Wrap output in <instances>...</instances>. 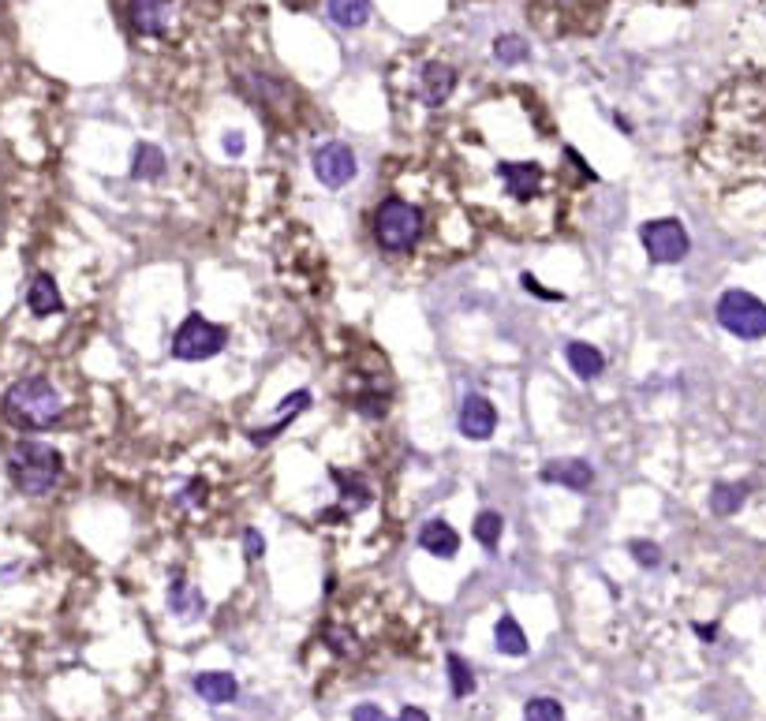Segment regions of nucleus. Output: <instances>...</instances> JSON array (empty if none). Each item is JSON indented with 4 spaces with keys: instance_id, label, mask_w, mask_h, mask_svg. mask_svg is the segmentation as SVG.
Masks as SVG:
<instances>
[{
    "instance_id": "obj_1",
    "label": "nucleus",
    "mask_w": 766,
    "mask_h": 721,
    "mask_svg": "<svg viewBox=\"0 0 766 721\" xmlns=\"http://www.w3.org/2000/svg\"><path fill=\"white\" fill-rule=\"evenodd\" d=\"M0 415L4 423L15 426V430H27V434H38V430H53L64 415V396L57 393V385L49 378H19V382L8 385V393L0 400Z\"/></svg>"
},
{
    "instance_id": "obj_2",
    "label": "nucleus",
    "mask_w": 766,
    "mask_h": 721,
    "mask_svg": "<svg viewBox=\"0 0 766 721\" xmlns=\"http://www.w3.org/2000/svg\"><path fill=\"white\" fill-rule=\"evenodd\" d=\"M4 464H8L12 486L27 497H45L49 490H57L60 475H64V456L38 438L15 441L4 456Z\"/></svg>"
},
{
    "instance_id": "obj_3",
    "label": "nucleus",
    "mask_w": 766,
    "mask_h": 721,
    "mask_svg": "<svg viewBox=\"0 0 766 721\" xmlns=\"http://www.w3.org/2000/svg\"><path fill=\"white\" fill-rule=\"evenodd\" d=\"M374 243L389 251V255H404V251H412L415 243L423 240V210L412 206V202H404V198L389 195L378 202V210H374Z\"/></svg>"
},
{
    "instance_id": "obj_4",
    "label": "nucleus",
    "mask_w": 766,
    "mask_h": 721,
    "mask_svg": "<svg viewBox=\"0 0 766 721\" xmlns=\"http://www.w3.org/2000/svg\"><path fill=\"white\" fill-rule=\"evenodd\" d=\"M714 318L725 333L737 340H763L766 337V303L744 288H725L714 303Z\"/></svg>"
},
{
    "instance_id": "obj_5",
    "label": "nucleus",
    "mask_w": 766,
    "mask_h": 721,
    "mask_svg": "<svg viewBox=\"0 0 766 721\" xmlns=\"http://www.w3.org/2000/svg\"><path fill=\"white\" fill-rule=\"evenodd\" d=\"M228 344V329L202 318V314H187L180 329L172 333V355L180 363H202V359H213L217 352H225Z\"/></svg>"
},
{
    "instance_id": "obj_6",
    "label": "nucleus",
    "mask_w": 766,
    "mask_h": 721,
    "mask_svg": "<svg viewBox=\"0 0 766 721\" xmlns=\"http://www.w3.org/2000/svg\"><path fill=\"white\" fill-rule=\"evenodd\" d=\"M639 240H643V251L651 258L654 266H677L688 258L692 251V240H688V228L677 221V217H658V221H647L639 228Z\"/></svg>"
},
{
    "instance_id": "obj_7",
    "label": "nucleus",
    "mask_w": 766,
    "mask_h": 721,
    "mask_svg": "<svg viewBox=\"0 0 766 721\" xmlns=\"http://www.w3.org/2000/svg\"><path fill=\"white\" fill-rule=\"evenodd\" d=\"M355 154L348 142H326V146H318V154H314V176L329 187V191H341L355 180Z\"/></svg>"
},
{
    "instance_id": "obj_8",
    "label": "nucleus",
    "mask_w": 766,
    "mask_h": 721,
    "mask_svg": "<svg viewBox=\"0 0 766 721\" xmlns=\"http://www.w3.org/2000/svg\"><path fill=\"white\" fill-rule=\"evenodd\" d=\"M456 426H460V434L471 441H486L494 438L497 430V408L479 393H468L460 400V415H456Z\"/></svg>"
},
{
    "instance_id": "obj_9",
    "label": "nucleus",
    "mask_w": 766,
    "mask_h": 721,
    "mask_svg": "<svg viewBox=\"0 0 766 721\" xmlns=\"http://www.w3.org/2000/svg\"><path fill=\"white\" fill-rule=\"evenodd\" d=\"M497 172H501V180L509 184V191L520 198V202H531V198L546 187V172H542L535 161H501Z\"/></svg>"
},
{
    "instance_id": "obj_10",
    "label": "nucleus",
    "mask_w": 766,
    "mask_h": 721,
    "mask_svg": "<svg viewBox=\"0 0 766 721\" xmlns=\"http://www.w3.org/2000/svg\"><path fill=\"white\" fill-rule=\"evenodd\" d=\"M542 482H554V486H565V490H591V482H595V467L587 464V460H550V464H542L539 471Z\"/></svg>"
},
{
    "instance_id": "obj_11",
    "label": "nucleus",
    "mask_w": 766,
    "mask_h": 721,
    "mask_svg": "<svg viewBox=\"0 0 766 721\" xmlns=\"http://www.w3.org/2000/svg\"><path fill=\"white\" fill-rule=\"evenodd\" d=\"M453 90H456V71L449 68V64H441V60H430L423 68V79H419V98H423V105L438 109V105L449 101Z\"/></svg>"
},
{
    "instance_id": "obj_12",
    "label": "nucleus",
    "mask_w": 766,
    "mask_h": 721,
    "mask_svg": "<svg viewBox=\"0 0 766 721\" xmlns=\"http://www.w3.org/2000/svg\"><path fill=\"white\" fill-rule=\"evenodd\" d=\"M191 688H195V695H199L202 703L228 707V703H236V695H240V680L232 677V673H199V677L191 680Z\"/></svg>"
},
{
    "instance_id": "obj_13",
    "label": "nucleus",
    "mask_w": 766,
    "mask_h": 721,
    "mask_svg": "<svg viewBox=\"0 0 766 721\" xmlns=\"http://www.w3.org/2000/svg\"><path fill=\"white\" fill-rule=\"evenodd\" d=\"M419 546H423L426 553L441 557V561H449V557L460 553V535H456V527L445 524V520H426V524L419 527Z\"/></svg>"
},
{
    "instance_id": "obj_14",
    "label": "nucleus",
    "mask_w": 766,
    "mask_h": 721,
    "mask_svg": "<svg viewBox=\"0 0 766 721\" xmlns=\"http://www.w3.org/2000/svg\"><path fill=\"white\" fill-rule=\"evenodd\" d=\"M311 400H314L311 389H296V393H288V396L281 400V419H273V423L266 426V430H251L247 438L255 441V445H266L270 438H277V434H284V430H288V423L296 419L299 411L311 408Z\"/></svg>"
},
{
    "instance_id": "obj_15",
    "label": "nucleus",
    "mask_w": 766,
    "mask_h": 721,
    "mask_svg": "<svg viewBox=\"0 0 766 721\" xmlns=\"http://www.w3.org/2000/svg\"><path fill=\"white\" fill-rule=\"evenodd\" d=\"M565 359H568V370H572L576 378H583V382H591V378H598V374L606 370V355L598 352L595 344H587V340H568Z\"/></svg>"
},
{
    "instance_id": "obj_16",
    "label": "nucleus",
    "mask_w": 766,
    "mask_h": 721,
    "mask_svg": "<svg viewBox=\"0 0 766 721\" xmlns=\"http://www.w3.org/2000/svg\"><path fill=\"white\" fill-rule=\"evenodd\" d=\"M128 23L139 34H161L169 23V0H128Z\"/></svg>"
},
{
    "instance_id": "obj_17",
    "label": "nucleus",
    "mask_w": 766,
    "mask_h": 721,
    "mask_svg": "<svg viewBox=\"0 0 766 721\" xmlns=\"http://www.w3.org/2000/svg\"><path fill=\"white\" fill-rule=\"evenodd\" d=\"M27 307H30V314H38V318H49V314L64 311L60 288L49 273H34V281H30V288H27Z\"/></svg>"
},
{
    "instance_id": "obj_18",
    "label": "nucleus",
    "mask_w": 766,
    "mask_h": 721,
    "mask_svg": "<svg viewBox=\"0 0 766 721\" xmlns=\"http://www.w3.org/2000/svg\"><path fill=\"white\" fill-rule=\"evenodd\" d=\"M169 609L180 617V621H199L202 613H206V598L195 583H187L184 576H176L169 587Z\"/></svg>"
},
{
    "instance_id": "obj_19",
    "label": "nucleus",
    "mask_w": 766,
    "mask_h": 721,
    "mask_svg": "<svg viewBox=\"0 0 766 721\" xmlns=\"http://www.w3.org/2000/svg\"><path fill=\"white\" fill-rule=\"evenodd\" d=\"M494 647L505 658H524L527 654V636H524V624L516 617H501L494 628Z\"/></svg>"
},
{
    "instance_id": "obj_20",
    "label": "nucleus",
    "mask_w": 766,
    "mask_h": 721,
    "mask_svg": "<svg viewBox=\"0 0 766 721\" xmlns=\"http://www.w3.org/2000/svg\"><path fill=\"white\" fill-rule=\"evenodd\" d=\"M157 176H165V154H161V146L139 142V146H135V157H131V180H157Z\"/></svg>"
},
{
    "instance_id": "obj_21",
    "label": "nucleus",
    "mask_w": 766,
    "mask_h": 721,
    "mask_svg": "<svg viewBox=\"0 0 766 721\" xmlns=\"http://www.w3.org/2000/svg\"><path fill=\"white\" fill-rule=\"evenodd\" d=\"M744 501H748V486L744 482H718L710 490V512L714 516H733V512H740Z\"/></svg>"
},
{
    "instance_id": "obj_22",
    "label": "nucleus",
    "mask_w": 766,
    "mask_h": 721,
    "mask_svg": "<svg viewBox=\"0 0 766 721\" xmlns=\"http://www.w3.org/2000/svg\"><path fill=\"white\" fill-rule=\"evenodd\" d=\"M329 19L337 27H363L370 19V0H329Z\"/></svg>"
},
{
    "instance_id": "obj_23",
    "label": "nucleus",
    "mask_w": 766,
    "mask_h": 721,
    "mask_svg": "<svg viewBox=\"0 0 766 721\" xmlns=\"http://www.w3.org/2000/svg\"><path fill=\"white\" fill-rule=\"evenodd\" d=\"M333 482H337V490L344 494V501L352 505V509H363L370 501V486L363 475H355V471H337L333 467Z\"/></svg>"
},
{
    "instance_id": "obj_24",
    "label": "nucleus",
    "mask_w": 766,
    "mask_h": 721,
    "mask_svg": "<svg viewBox=\"0 0 766 721\" xmlns=\"http://www.w3.org/2000/svg\"><path fill=\"white\" fill-rule=\"evenodd\" d=\"M501 531H505V520H501V512L494 509H483L475 516V542L483 546V550L494 553L497 542H501Z\"/></svg>"
},
{
    "instance_id": "obj_25",
    "label": "nucleus",
    "mask_w": 766,
    "mask_h": 721,
    "mask_svg": "<svg viewBox=\"0 0 766 721\" xmlns=\"http://www.w3.org/2000/svg\"><path fill=\"white\" fill-rule=\"evenodd\" d=\"M445 669H449V688H453L456 699L475 692V673H471V665L464 662L460 654H449V658H445Z\"/></svg>"
},
{
    "instance_id": "obj_26",
    "label": "nucleus",
    "mask_w": 766,
    "mask_h": 721,
    "mask_svg": "<svg viewBox=\"0 0 766 721\" xmlns=\"http://www.w3.org/2000/svg\"><path fill=\"white\" fill-rule=\"evenodd\" d=\"M494 53H497L501 64H520V60H527L531 49H527L524 38H516V34H501V38L494 42Z\"/></svg>"
},
{
    "instance_id": "obj_27",
    "label": "nucleus",
    "mask_w": 766,
    "mask_h": 721,
    "mask_svg": "<svg viewBox=\"0 0 766 721\" xmlns=\"http://www.w3.org/2000/svg\"><path fill=\"white\" fill-rule=\"evenodd\" d=\"M524 721H565V710H561L557 699L539 695V699H531L524 707Z\"/></svg>"
},
{
    "instance_id": "obj_28",
    "label": "nucleus",
    "mask_w": 766,
    "mask_h": 721,
    "mask_svg": "<svg viewBox=\"0 0 766 721\" xmlns=\"http://www.w3.org/2000/svg\"><path fill=\"white\" fill-rule=\"evenodd\" d=\"M628 550H632V557H636L643 568H658V565H662V550H658L654 542H647V538H636Z\"/></svg>"
},
{
    "instance_id": "obj_29",
    "label": "nucleus",
    "mask_w": 766,
    "mask_h": 721,
    "mask_svg": "<svg viewBox=\"0 0 766 721\" xmlns=\"http://www.w3.org/2000/svg\"><path fill=\"white\" fill-rule=\"evenodd\" d=\"M243 553H247L251 561H258V557L266 553V542H262V535H258V531H243Z\"/></svg>"
},
{
    "instance_id": "obj_30",
    "label": "nucleus",
    "mask_w": 766,
    "mask_h": 721,
    "mask_svg": "<svg viewBox=\"0 0 766 721\" xmlns=\"http://www.w3.org/2000/svg\"><path fill=\"white\" fill-rule=\"evenodd\" d=\"M352 721H389L382 714V707H374V703H359V707L352 710Z\"/></svg>"
},
{
    "instance_id": "obj_31",
    "label": "nucleus",
    "mask_w": 766,
    "mask_h": 721,
    "mask_svg": "<svg viewBox=\"0 0 766 721\" xmlns=\"http://www.w3.org/2000/svg\"><path fill=\"white\" fill-rule=\"evenodd\" d=\"M225 150H228L232 157H240V154H243V135H240V131H228V135H225Z\"/></svg>"
},
{
    "instance_id": "obj_32",
    "label": "nucleus",
    "mask_w": 766,
    "mask_h": 721,
    "mask_svg": "<svg viewBox=\"0 0 766 721\" xmlns=\"http://www.w3.org/2000/svg\"><path fill=\"white\" fill-rule=\"evenodd\" d=\"M397 721H430V718H426V710H419V707H404L397 714Z\"/></svg>"
},
{
    "instance_id": "obj_33",
    "label": "nucleus",
    "mask_w": 766,
    "mask_h": 721,
    "mask_svg": "<svg viewBox=\"0 0 766 721\" xmlns=\"http://www.w3.org/2000/svg\"><path fill=\"white\" fill-rule=\"evenodd\" d=\"M696 632L703 639H714V632H718V628H714V624H696Z\"/></svg>"
}]
</instances>
